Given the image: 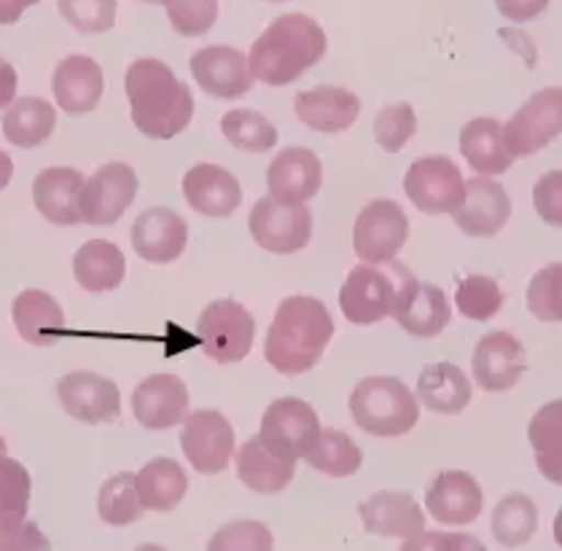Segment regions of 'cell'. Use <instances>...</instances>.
Returning <instances> with one entry per match:
<instances>
[{"instance_id":"obj_13","label":"cell","mask_w":562,"mask_h":551,"mask_svg":"<svg viewBox=\"0 0 562 551\" xmlns=\"http://www.w3.org/2000/svg\"><path fill=\"white\" fill-rule=\"evenodd\" d=\"M181 449L194 471L215 476L226 471L235 454V428L221 412L196 409L191 412L181 430Z\"/></svg>"},{"instance_id":"obj_33","label":"cell","mask_w":562,"mask_h":551,"mask_svg":"<svg viewBox=\"0 0 562 551\" xmlns=\"http://www.w3.org/2000/svg\"><path fill=\"white\" fill-rule=\"evenodd\" d=\"M137 495L146 511L167 514L181 506L189 493V476L172 458H154L135 473Z\"/></svg>"},{"instance_id":"obj_48","label":"cell","mask_w":562,"mask_h":551,"mask_svg":"<svg viewBox=\"0 0 562 551\" xmlns=\"http://www.w3.org/2000/svg\"><path fill=\"white\" fill-rule=\"evenodd\" d=\"M536 213L549 226H562V170H552L538 178L533 189Z\"/></svg>"},{"instance_id":"obj_52","label":"cell","mask_w":562,"mask_h":551,"mask_svg":"<svg viewBox=\"0 0 562 551\" xmlns=\"http://www.w3.org/2000/svg\"><path fill=\"white\" fill-rule=\"evenodd\" d=\"M16 87H20V76H16L14 65L0 57V111L14 103Z\"/></svg>"},{"instance_id":"obj_58","label":"cell","mask_w":562,"mask_h":551,"mask_svg":"<svg viewBox=\"0 0 562 551\" xmlns=\"http://www.w3.org/2000/svg\"><path fill=\"white\" fill-rule=\"evenodd\" d=\"M143 3H151V5H165L167 0H143Z\"/></svg>"},{"instance_id":"obj_36","label":"cell","mask_w":562,"mask_h":551,"mask_svg":"<svg viewBox=\"0 0 562 551\" xmlns=\"http://www.w3.org/2000/svg\"><path fill=\"white\" fill-rule=\"evenodd\" d=\"M33 479L20 460L0 454V536L27 522Z\"/></svg>"},{"instance_id":"obj_17","label":"cell","mask_w":562,"mask_h":551,"mask_svg":"<svg viewBox=\"0 0 562 551\" xmlns=\"http://www.w3.org/2000/svg\"><path fill=\"white\" fill-rule=\"evenodd\" d=\"M323 165L318 154L304 146L283 148L267 170V189L274 202L307 205L321 191Z\"/></svg>"},{"instance_id":"obj_24","label":"cell","mask_w":562,"mask_h":551,"mask_svg":"<svg viewBox=\"0 0 562 551\" xmlns=\"http://www.w3.org/2000/svg\"><path fill=\"white\" fill-rule=\"evenodd\" d=\"M183 196L196 213L226 218L243 205V185L226 167L202 161L183 176Z\"/></svg>"},{"instance_id":"obj_27","label":"cell","mask_w":562,"mask_h":551,"mask_svg":"<svg viewBox=\"0 0 562 551\" xmlns=\"http://www.w3.org/2000/svg\"><path fill=\"white\" fill-rule=\"evenodd\" d=\"M452 310L447 302L445 291L434 283H420V280H412L409 289L404 291L402 304H398L393 321L404 328L406 334L417 339H434L450 323Z\"/></svg>"},{"instance_id":"obj_39","label":"cell","mask_w":562,"mask_h":551,"mask_svg":"<svg viewBox=\"0 0 562 551\" xmlns=\"http://www.w3.org/2000/svg\"><path fill=\"white\" fill-rule=\"evenodd\" d=\"M146 514L137 495L135 473H116L100 487L98 517L111 527H127Z\"/></svg>"},{"instance_id":"obj_29","label":"cell","mask_w":562,"mask_h":551,"mask_svg":"<svg viewBox=\"0 0 562 551\" xmlns=\"http://www.w3.org/2000/svg\"><path fill=\"white\" fill-rule=\"evenodd\" d=\"M460 154L469 161L471 170H476V176L484 178L504 176L514 165V157L506 148L504 124L490 116L471 119L460 130Z\"/></svg>"},{"instance_id":"obj_54","label":"cell","mask_w":562,"mask_h":551,"mask_svg":"<svg viewBox=\"0 0 562 551\" xmlns=\"http://www.w3.org/2000/svg\"><path fill=\"white\" fill-rule=\"evenodd\" d=\"M38 0H0V25H14Z\"/></svg>"},{"instance_id":"obj_14","label":"cell","mask_w":562,"mask_h":551,"mask_svg":"<svg viewBox=\"0 0 562 551\" xmlns=\"http://www.w3.org/2000/svg\"><path fill=\"white\" fill-rule=\"evenodd\" d=\"M63 409L87 425L113 423L122 415V393L116 382L94 371H70L57 382Z\"/></svg>"},{"instance_id":"obj_30","label":"cell","mask_w":562,"mask_h":551,"mask_svg":"<svg viewBox=\"0 0 562 551\" xmlns=\"http://www.w3.org/2000/svg\"><path fill=\"white\" fill-rule=\"evenodd\" d=\"M11 321H14L20 337L33 347H49L63 337L65 313L52 293L27 289L11 304Z\"/></svg>"},{"instance_id":"obj_15","label":"cell","mask_w":562,"mask_h":551,"mask_svg":"<svg viewBox=\"0 0 562 551\" xmlns=\"http://www.w3.org/2000/svg\"><path fill=\"white\" fill-rule=\"evenodd\" d=\"M474 380L482 391L487 393H506L528 371V352L522 341L506 331H493L476 341L474 358H471Z\"/></svg>"},{"instance_id":"obj_47","label":"cell","mask_w":562,"mask_h":551,"mask_svg":"<svg viewBox=\"0 0 562 551\" xmlns=\"http://www.w3.org/2000/svg\"><path fill=\"white\" fill-rule=\"evenodd\" d=\"M398 551H487V547L474 536L465 532H439V530H423L420 536L404 541Z\"/></svg>"},{"instance_id":"obj_59","label":"cell","mask_w":562,"mask_h":551,"mask_svg":"<svg viewBox=\"0 0 562 551\" xmlns=\"http://www.w3.org/2000/svg\"><path fill=\"white\" fill-rule=\"evenodd\" d=\"M0 454H5V439L0 436Z\"/></svg>"},{"instance_id":"obj_26","label":"cell","mask_w":562,"mask_h":551,"mask_svg":"<svg viewBox=\"0 0 562 551\" xmlns=\"http://www.w3.org/2000/svg\"><path fill=\"white\" fill-rule=\"evenodd\" d=\"M87 178L74 167H49L33 181V202L46 221L57 226L81 224L79 200Z\"/></svg>"},{"instance_id":"obj_16","label":"cell","mask_w":562,"mask_h":551,"mask_svg":"<svg viewBox=\"0 0 562 551\" xmlns=\"http://www.w3.org/2000/svg\"><path fill=\"white\" fill-rule=\"evenodd\" d=\"M191 74L202 92L215 100H237L250 92L254 74H250L248 54L232 46H205L191 57Z\"/></svg>"},{"instance_id":"obj_41","label":"cell","mask_w":562,"mask_h":551,"mask_svg":"<svg viewBox=\"0 0 562 551\" xmlns=\"http://www.w3.org/2000/svg\"><path fill=\"white\" fill-rule=\"evenodd\" d=\"M528 310L541 323H562V263H547L530 278Z\"/></svg>"},{"instance_id":"obj_18","label":"cell","mask_w":562,"mask_h":551,"mask_svg":"<svg viewBox=\"0 0 562 551\" xmlns=\"http://www.w3.org/2000/svg\"><path fill=\"white\" fill-rule=\"evenodd\" d=\"M456 226L469 237H495L512 218V200L493 178L474 176L465 181V196L452 213Z\"/></svg>"},{"instance_id":"obj_43","label":"cell","mask_w":562,"mask_h":551,"mask_svg":"<svg viewBox=\"0 0 562 551\" xmlns=\"http://www.w3.org/2000/svg\"><path fill=\"white\" fill-rule=\"evenodd\" d=\"M417 132V113L409 103L385 105L374 119V140L387 154H398Z\"/></svg>"},{"instance_id":"obj_8","label":"cell","mask_w":562,"mask_h":551,"mask_svg":"<svg viewBox=\"0 0 562 551\" xmlns=\"http://www.w3.org/2000/svg\"><path fill=\"white\" fill-rule=\"evenodd\" d=\"M404 191L420 213H456L465 196V178L445 154H430L412 161L404 176Z\"/></svg>"},{"instance_id":"obj_11","label":"cell","mask_w":562,"mask_h":551,"mask_svg":"<svg viewBox=\"0 0 562 551\" xmlns=\"http://www.w3.org/2000/svg\"><path fill=\"white\" fill-rule=\"evenodd\" d=\"M248 229L259 248L289 256L307 248L313 239V213L307 205H283L272 196H261L248 215Z\"/></svg>"},{"instance_id":"obj_37","label":"cell","mask_w":562,"mask_h":551,"mask_svg":"<svg viewBox=\"0 0 562 551\" xmlns=\"http://www.w3.org/2000/svg\"><path fill=\"white\" fill-rule=\"evenodd\" d=\"M538 530L536 503L522 493L506 495L493 511V536L501 547L517 549L525 547Z\"/></svg>"},{"instance_id":"obj_60","label":"cell","mask_w":562,"mask_h":551,"mask_svg":"<svg viewBox=\"0 0 562 551\" xmlns=\"http://www.w3.org/2000/svg\"><path fill=\"white\" fill-rule=\"evenodd\" d=\"M272 3H283V0H272Z\"/></svg>"},{"instance_id":"obj_32","label":"cell","mask_w":562,"mask_h":551,"mask_svg":"<svg viewBox=\"0 0 562 551\" xmlns=\"http://www.w3.org/2000/svg\"><path fill=\"white\" fill-rule=\"evenodd\" d=\"M417 401L436 415H460L471 404V382L456 363H430L417 376Z\"/></svg>"},{"instance_id":"obj_46","label":"cell","mask_w":562,"mask_h":551,"mask_svg":"<svg viewBox=\"0 0 562 551\" xmlns=\"http://www.w3.org/2000/svg\"><path fill=\"white\" fill-rule=\"evenodd\" d=\"M528 441L536 454L562 452V398L541 406L528 425Z\"/></svg>"},{"instance_id":"obj_35","label":"cell","mask_w":562,"mask_h":551,"mask_svg":"<svg viewBox=\"0 0 562 551\" xmlns=\"http://www.w3.org/2000/svg\"><path fill=\"white\" fill-rule=\"evenodd\" d=\"M304 460H307L310 469L326 473V476L348 479L361 471L363 452L345 430L323 428L318 441H315V447L310 449Z\"/></svg>"},{"instance_id":"obj_7","label":"cell","mask_w":562,"mask_h":551,"mask_svg":"<svg viewBox=\"0 0 562 551\" xmlns=\"http://www.w3.org/2000/svg\"><path fill=\"white\" fill-rule=\"evenodd\" d=\"M321 430L318 412L307 401L278 398L267 406L259 436L269 452L296 463V460L307 458V452L318 441Z\"/></svg>"},{"instance_id":"obj_57","label":"cell","mask_w":562,"mask_h":551,"mask_svg":"<svg viewBox=\"0 0 562 551\" xmlns=\"http://www.w3.org/2000/svg\"><path fill=\"white\" fill-rule=\"evenodd\" d=\"M135 551H167V549L159 547V543H143V547H137Z\"/></svg>"},{"instance_id":"obj_42","label":"cell","mask_w":562,"mask_h":551,"mask_svg":"<svg viewBox=\"0 0 562 551\" xmlns=\"http://www.w3.org/2000/svg\"><path fill=\"white\" fill-rule=\"evenodd\" d=\"M274 536L265 522L256 519H237L215 530L205 551H272Z\"/></svg>"},{"instance_id":"obj_2","label":"cell","mask_w":562,"mask_h":551,"mask_svg":"<svg viewBox=\"0 0 562 551\" xmlns=\"http://www.w3.org/2000/svg\"><path fill=\"white\" fill-rule=\"evenodd\" d=\"M326 49L328 41L318 20L307 14H283L250 46V74L267 87H285L315 68L326 57Z\"/></svg>"},{"instance_id":"obj_56","label":"cell","mask_w":562,"mask_h":551,"mask_svg":"<svg viewBox=\"0 0 562 551\" xmlns=\"http://www.w3.org/2000/svg\"><path fill=\"white\" fill-rule=\"evenodd\" d=\"M554 541H558V547L562 549V508L558 517H554Z\"/></svg>"},{"instance_id":"obj_6","label":"cell","mask_w":562,"mask_h":551,"mask_svg":"<svg viewBox=\"0 0 562 551\" xmlns=\"http://www.w3.org/2000/svg\"><path fill=\"white\" fill-rule=\"evenodd\" d=\"M202 350L221 367L240 363L254 347L256 321L235 299H215L196 321Z\"/></svg>"},{"instance_id":"obj_38","label":"cell","mask_w":562,"mask_h":551,"mask_svg":"<svg viewBox=\"0 0 562 551\" xmlns=\"http://www.w3.org/2000/svg\"><path fill=\"white\" fill-rule=\"evenodd\" d=\"M221 132L235 148L248 154H267L278 146V130L265 113L235 108L221 119Z\"/></svg>"},{"instance_id":"obj_50","label":"cell","mask_w":562,"mask_h":551,"mask_svg":"<svg viewBox=\"0 0 562 551\" xmlns=\"http://www.w3.org/2000/svg\"><path fill=\"white\" fill-rule=\"evenodd\" d=\"M498 38L504 41V44L509 46V49L517 54V57L522 59V63L528 65V68H536L538 52H536L533 38H530V35L525 33V30H519V27H501L498 30Z\"/></svg>"},{"instance_id":"obj_21","label":"cell","mask_w":562,"mask_h":551,"mask_svg":"<svg viewBox=\"0 0 562 551\" xmlns=\"http://www.w3.org/2000/svg\"><path fill=\"white\" fill-rule=\"evenodd\" d=\"M189 245V224L170 207H148L133 224V248L143 261L170 263Z\"/></svg>"},{"instance_id":"obj_40","label":"cell","mask_w":562,"mask_h":551,"mask_svg":"<svg viewBox=\"0 0 562 551\" xmlns=\"http://www.w3.org/2000/svg\"><path fill=\"white\" fill-rule=\"evenodd\" d=\"M456 304L463 317L484 323L493 321L504 310L506 293L498 285V280L487 278V274H469L458 283Z\"/></svg>"},{"instance_id":"obj_23","label":"cell","mask_w":562,"mask_h":551,"mask_svg":"<svg viewBox=\"0 0 562 551\" xmlns=\"http://www.w3.org/2000/svg\"><path fill=\"white\" fill-rule=\"evenodd\" d=\"M358 514L369 536L409 541L426 530V514L409 493H393V490L374 493L358 506Z\"/></svg>"},{"instance_id":"obj_55","label":"cell","mask_w":562,"mask_h":551,"mask_svg":"<svg viewBox=\"0 0 562 551\" xmlns=\"http://www.w3.org/2000/svg\"><path fill=\"white\" fill-rule=\"evenodd\" d=\"M11 176H14V161L0 148V191L11 183Z\"/></svg>"},{"instance_id":"obj_25","label":"cell","mask_w":562,"mask_h":551,"mask_svg":"<svg viewBox=\"0 0 562 551\" xmlns=\"http://www.w3.org/2000/svg\"><path fill=\"white\" fill-rule=\"evenodd\" d=\"M294 111L304 127L334 135V132H345L356 124V119L361 116V100L350 89L323 83V87L299 92L294 98Z\"/></svg>"},{"instance_id":"obj_51","label":"cell","mask_w":562,"mask_h":551,"mask_svg":"<svg viewBox=\"0 0 562 551\" xmlns=\"http://www.w3.org/2000/svg\"><path fill=\"white\" fill-rule=\"evenodd\" d=\"M501 14L512 22H530L549 5V0H495Z\"/></svg>"},{"instance_id":"obj_22","label":"cell","mask_w":562,"mask_h":551,"mask_svg":"<svg viewBox=\"0 0 562 551\" xmlns=\"http://www.w3.org/2000/svg\"><path fill=\"white\" fill-rule=\"evenodd\" d=\"M52 92L57 105L70 116L94 111L105 92L103 68L87 54H70L54 68Z\"/></svg>"},{"instance_id":"obj_49","label":"cell","mask_w":562,"mask_h":551,"mask_svg":"<svg viewBox=\"0 0 562 551\" xmlns=\"http://www.w3.org/2000/svg\"><path fill=\"white\" fill-rule=\"evenodd\" d=\"M0 551H52V547L38 525L25 522L16 530L0 536Z\"/></svg>"},{"instance_id":"obj_5","label":"cell","mask_w":562,"mask_h":551,"mask_svg":"<svg viewBox=\"0 0 562 551\" xmlns=\"http://www.w3.org/2000/svg\"><path fill=\"white\" fill-rule=\"evenodd\" d=\"M352 420L367 434L396 439L420 420L417 395L396 376H367L350 395Z\"/></svg>"},{"instance_id":"obj_9","label":"cell","mask_w":562,"mask_h":551,"mask_svg":"<svg viewBox=\"0 0 562 551\" xmlns=\"http://www.w3.org/2000/svg\"><path fill=\"white\" fill-rule=\"evenodd\" d=\"M406 237H409V218L393 200L369 202L352 226V248L363 263L396 261Z\"/></svg>"},{"instance_id":"obj_44","label":"cell","mask_w":562,"mask_h":551,"mask_svg":"<svg viewBox=\"0 0 562 551\" xmlns=\"http://www.w3.org/2000/svg\"><path fill=\"white\" fill-rule=\"evenodd\" d=\"M57 9L63 20L83 35L108 33L116 25V0H57Z\"/></svg>"},{"instance_id":"obj_34","label":"cell","mask_w":562,"mask_h":551,"mask_svg":"<svg viewBox=\"0 0 562 551\" xmlns=\"http://www.w3.org/2000/svg\"><path fill=\"white\" fill-rule=\"evenodd\" d=\"M5 140L16 148H35L57 127V108L41 98H16L0 119Z\"/></svg>"},{"instance_id":"obj_31","label":"cell","mask_w":562,"mask_h":551,"mask_svg":"<svg viewBox=\"0 0 562 551\" xmlns=\"http://www.w3.org/2000/svg\"><path fill=\"white\" fill-rule=\"evenodd\" d=\"M74 278L89 293L116 291L127 278V259L119 245L108 239H89L76 250Z\"/></svg>"},{"instance_id":"obj_45","label":"cell","mask_w":562,"mask_h":551,"mask_svg":"<svg viewBox=\"0 0 562 551\" xmlns=\"http://www.w3.org/2000/svg\"><path fill=\"white\" fill-rule=\"evenodd\" d=\"M167 20L183 38H200L211 33L218 20V0H167Z\"/></svg>"},{"instance_id":"obj_3","label":"cell","mask_w":562,"mask_h":551,"mask_svg":"<svg viewBox=\"0 0 562 551\" xmlns=\"http://www.w3.org/2000/svg\"><path fill=\"white\" fill-rule=\"evenodd\" d=\"M334 337V321L315 296H289L280 302L267 331L265 358L285 376L304 374L321 361Z\"/></svg>"},{"instance_id":"obj_19","label":"cell","mask_w":562,"mask_h":551,"mask_svg":"<svg viewBox=\"0 0 562 551\" xmlns=\"http://www.w3.org/2000/svg\"><path fill=\"white\" fill-rule=\"evenodd\" d=\"M133 412L146 430H170L187 423L189 387L176 374H151L135 387Z\"/></svg>"},{"instance_id":"obj_53","label":"cell","mask_w":562,"mask_h":551,"mask_svg":"<svg viewBox=\"0 0 562 551\" xmlns=\"http://www.w3.org/2000/svg\"><path fill=\"white\" fill-rule=\"evenodd\" d=\"M536 465L547 482L562 487V452L560 454H536Z\"/></svg>"},{"instance_id":"obj_10","label":"cell","mask_w":562,"mask_h":551,"mask_svg":"<svg viewBox=\"0 0 562 551\" xmlns=\"http://www.w3.org/2000/svg\"><path fill=\"white\" fill-rule=\"evenodd\" d=\"M562 135V87H547L536 92L504 124L506 148L514 159L533 157Z\"/></svg>"},{"instance_id":"obj_12","label":"cell","mask_w":562,"mask_h":551,"mask_svg":"<svg viewBox=\"0 0 562 551\" xmlns=\"http://www.w3.org/2000/svg\"><path fill=\"white\" fill-rule=\"evenodd\" d=\"M137 176L124 161H108L87 178L79 200L81 221L89 226H111L135 202Z\"/></svg>"},{"instance_id":"obj_28","label":"cell","mask_w":562,"mask_h":551,"mask_svg":"<svg viewBox=\"0 0 562 551\" xmlns=\"http://www.w3.org/2000/svg\"><path fill=\"white\" fill-rule=\"evenodd\" d=\"M235 463L240 482L259 495L283 493L296 476L294 460H283L274 452H269L259 434L250 436V439L237 449Z\"/></svg>"},{"instance_id":"obj_1","label":"cell","mask_w":562,"mask_h":551,"mask_svg":"<svg viewBox=\"0 0 562 551\" xmlns=\"http://www.w3.org/2000/svg\"><path fill=\"white\" fill-rule=\"evenodd\" d=\"M124 89L135 127L151 140H170L191 124L194 94L161 59H135L127 68Z\"/></svg>"},{"instance_id":"obj_20","label":"cell","mask_w":562,"mask_h":551,"mask_svg":"<svg viewBox=\"0 0 562 551\" xmlns=\"http://www.w3.org/2000/svg\"><path fill=\"white\" fill-rule=\"evenodd\" d=\"M430 517L447 527H465L476 522L484 508V493L471 473L445 471L430 482L426 493Z\"/></svg>"},{"instance_id":"obj_4","label":"cell","mask_w":562,"mask_h":551,"mask_svg":"<svg viewBox=\"0 0 562 551\" xmlns=\"http://www.w3.org/2000/svg\"><path fill=\"white\" fill-rule=\"evenodd\" d=\"M412 280L415 274L402 261L358 263L356 269H350L339 291L342 315L356 326H374L385 317H393Z\"/></svg>"}]
</instances>
